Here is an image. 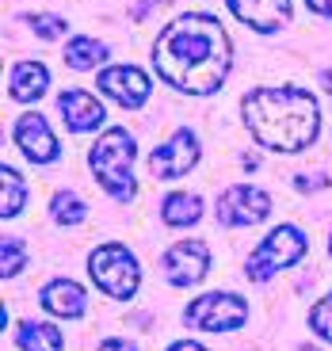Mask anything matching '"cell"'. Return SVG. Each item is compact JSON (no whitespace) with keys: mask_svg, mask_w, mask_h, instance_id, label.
<instances>
[{"mask_svg":"<svg viewBox=\"0 0 332 351\" xmlns=\"http://www.w3.org/2000/svg\"><path fill=\"white\" fill-rule=\"evenodd\" d=\"M153 65L165 84L187 96H210L229 73V38L214 16L187 12L161 31L153 46Z\"/></svg>","mask_w":332,"mask_h":351,"instance_id":"1","label":"cell"},{"mask_svg":"<svg viewBox=\"0 0 332 351\" xmlns=\"http://www.w3.org/2000/svg\"><path fill=\"white\" fill-rule=\"evenodd\" d=\"M245 123H248V134L260 141L263 149L298 153L306 145H313L317 130H321V114H317V99L306 88L279 84V88L248 92Z\"/></svg>","mask_w":332,"mask_h":351,"instance_id":"2","label":"cell"},{"mask_svg":"<svg viewBox=\"0 0 332 351\" xmlns=\"http://www.w3.org/2000/svg\"><path fill=\"white\" fill-rule=\"evenodd\" d=\"M134 138L126 130H107L104 138L92 145V153H88V165H92V172H96V180L104 184V191L111 195V199L119 202H130L134 195H138V187H134V176H130V165H134Z\"/></svg>","mask_w":332,"mask_h":351,"instance_id":"3","label":"cell"},{"mask_svg":"<svg viewBox=\"0 0 332 351\" xmlns=\"http://www.w3.org/2000/svg\"><path fill=\"white\" fill-rule=\"evenodd\" d=\"M306 248H309V241L302 237V229H294V226H275L268 237L260 241V248L248 256L245 275H248L252 282H268L275 271H283V267H290V263L302 260V256H306Z\"/></svg>","mask_w":332,"mask_h":351,"instance_id":"4","label":"cell"},{"mask_svg":"<svg viewBox=\"0 0 332 351\" xmlns=\"http://www.w3.org/2000/svg\"><path fill=\"white\" fill-rule=\"evenodd\" d=\"M88 275L96 279V287L107 298H134L138 290V260L134 252H126L123 245H99L88 256Z\"/></svg>","mask_w":332,"mask_h":351,"instance_id":"5","label":"cell"},{"mask_svg":"<svg viewBox=\"0 0 332 351\" xmlns=\"http://www.w3.org/2000/svg\"><path fill=\"white\" fill-rule=\"evenodd\" d=\"M187 325L191 328H202V332H233L248 321V306L245 298H237V294H202L187 306Z\"/></svg>","mask_w":332,"mask_h":351,"instance_id":"6","label":"cell"},{"mask_svg":"<svg viewBox=\"0 0 332 351\" xmlns=\"http://www.w3.org/2000/svg\"><path fill=\"white\" fill-rule=\"evenodd\" d=\"M195 165H199V138H195L191 130H176L172 138H168L161 149H153V157H149V172L157 176V180H180V176H187Z\"/></svg>","mask_w":332,"mask_h":351,"instance_id":"7","label":"cell"},{"mask_svg":"<svg viewBox=\"0 0 332 351\" xmlns=\"http://www.w3.org/2000/svg\"><path fill=\"white\" fill-rule=\"evenodd\" d=\"M271 214V199L268 191L260 187H248V184H237L229 191H222L218 199V221L222 226H256Z\"/></svg>","mask_w":332,"mask_h":351,"instance_id":"8","label":"cell"},{"mask_svg":"<svg viewBox=\"0 0 332 351\" xmlns=\"http://www.w3.org/2000/svg\"><path fill=\"white\" fill-rule=\"evenodd\" d=\"M210 267V252L202 241H180L165 252V275L172 287H195Z\"/></svg>","mask_w":332,"mask_h":351,"instance_id":"9","label":"cell"},{"mask_svg":"<svg viewBox=\"0 0 332 351\" xmlns=\"http://www.w3.org/2000/svg\"><path fill=\"white\" fill-rule=\"evenodd\" d=\"M99 88H104L111 99H119L123 107L138 111L141 104L149 99V77L134 65H111V69L99 73Z\"/></svg>","mask_w":332,"mask_h":351,"instance_id":"10","label":"cell"},{"mask_svg":"<svg viewBox=\"0 0 332 351\" xmlns=\"http://www.w3.org/2000/svg\"><path fill=\"white\" fill-rule=\"evenodd\" d=\"M16 145L23 149V157L35 160V165H50V160H58V153H62V145H58V138L50 134L43 114H23V119H19L16 123Z\"/></svg>","mask_w":332,"mask_h":351,"instance_id":"11","label":"cell"},{"mask_svg":"<svg viewBox=\"0 0 332 351\" xmlns=\"http://www.w3.org/2000/svg\"><path fill=\"white\" fill-rule=\"evenodd\" d=\"M229 12L252 31H279L283 23H290V0H226Z\"/></svg>","mask_w":332,"mask_h":351,"instance_id":"12","label":"cell"},{"mask_svg":"<svg viewBox=\"0 0 332 351\" xmlns=\"http://www.w3.org/2000/svg\"><path fill=\"white\" fill-rule=\"evenodd\" d=\"M58 111H62L65 126H69L73 134H88V130H96V126L104 123V104H99L96 96H88L84 88H69V92H62Z\"/></svg>","mask_w":332,"mask_h":351,"instance_id":"13","label":"cell"},{"mask_svg":"<svg viewBox=\"0 0 332 351\" xmlns=\"http://www.w3.org/2000/svg\"><path fill=\"white\" fill-rule=\"evenodd\" d=\"M43 309L54 317H69L73 321V317H80L88 309V298L73 279H54L50 287H43Z\"/></svg>","mask_w":332,"mask_h":351,"instance_id":"14","label":"cell"},{"mask_svg":"<svg viewBox=\"0 0 332 351\" xmlns=\"http://www.w3.org/2000/svg\"><path fill=\"white\" fill-rule=\"evenodd\" d=\"M46 84H50V73H46V65H38V62H19L16 69H12L8 96L19 99V104H31V99L46 96Z\"/></svg>","mask_w":332,"mask_h":351,"instance_id":"15","label":"cell"},{"mask_svg":"<svg viewBox=\"0 0 332 351\" xmlns=\"http://www.w3.org/2000/svg\"><path fill=\"white\" fill-rule=\"evenodd\" d=\"M16 343H19V351H62L65 336H62V328L43 325V321H23L16 328Z\"/></svg>","mask_w":332,"mask_h":351,"instance_id":"16","label":"cell"},{"mask_svg":"<svg viewBox=\"0 0 332 351\" xmlns=\"http://www.w3.org/2000/svg\"><path fill=\"white\" fill-rule=\"evenodd\" d=\"M161 218L168 221V226H195V221L202 218V202L199 195H168L165 206H161Z\"/></svg>","mask_w":332,"mask_h":351,"instance_id":"17","label":"cell"},{"mask_svg":"<svg viewBox=\"0 0 332 351\" xmlns=\"http://www.w3.org/2000/svg\"><path fill=\"white\" fill-rule=\"evenodd\" d=\"M104 58H107V46L96 43V38H73V43L65 46V65H69V69H80V73L96 69Z\"/></svg>","mask_w":332,"mask_h":351,"instance_id":"18","label":"cell"},{"mask_svg":"<svg viewBox=\"0 0 332 351\" xmlns=\"http://www.w3.org/2000/svg\"><path fill=\"white\" fill-rule=\"evenodd\" d=\"M0 187H4V195H0V214H4V218H16V214L23 210V199H27L23 176H19L16 168H0Z\"/></svg>","mask_w":332,"mask_h":351,"instance_id":"19","label":"cell"},{"mask_svg":"<svg viewBox=\"0 0 332 351\" xmlns=\"http://www.w3.org/2000/svg\"><path fill=\"white\" fill-rule=\"evenodd\" d=\"M84 218H88V206L73 191L54 195V221H58V226H80Z\"/></svg>","mask_w":332,"mask_h":351,"instance_id":"20","label":"cell"},{"mask_svg":"<svg viewBox=\"0 0 332 351\" xmlns=\"http://www.w3.org/2000/svg\"><path fill=\"white\" fill-rule=\"evenodd\" d=\"M23 267H27V245L19 237H4L0 241V275L12 279V275H19Z\"/></svg>","mask_w":332,"mask_h":351,"instance_id":"21","label":"cell"},{"mask_svg":"<svg viewBox=\"0 0 332 351\" xmlns=\"http://www.w3.org/2000/svg\"><path fill=\"white\" fill-rule=\"evenodd\" d=\"M309 325H313V332L321 336V340L332 343V294L313 306V313H309Z\"/></svg>","mask_w":332,"mask_h":351,"instance_id":"22","label":"cell"},{"mask_svg":"<svg viewBox=\"0 0 332 351\" xmlns=\"http://www.w3.org/2000/svg\"><path fill=\"white\" fill-rule=\"evenodd\" d=\"M27 23H31V31H35V35H43V38H62V35H65V27H69L62 16H46V12L31 16Z\"/></svg>","mask_w":332,"mask_h":351,"instance_id":"23","label":"cell"},{"mask_svg":"<svg viewBox=\"0 0 332 351\" xmlns=\"http://www.w3.org/2000/svg\"><path fill=\"white\" fill-rule=\"evenodd\" d=\"M161 4H168V0H138V8H134V19L149 16V12H153V8H161Z\"/></svg>","mask_w":332,"mask_h":351,"instance_id":"24","label":"cell"},{"mask_svg":"<svg viewBox=\"0 0 332 351\" xmlns=\"http://www.w3.org/2000/svg\"><path fill=\"white\" fill-rule=\"evenodd\" d=\"M99 351H138V348L126 343V340H104V343H99Z\"/></svg>","mask_w":332,"mask_h":351,"instance_id":"25","label":"cell"},{"mask_svg":"<svg viewBox=\"0 0 332 351\" xmlns=\"http://www.w3.org/2000/svg\"><path fill=\"white\" fill-rule=\"evenodd\" d=\"M309 12H317V16H332V0H306Z\"/></svg>","mask_w":332,"mask_h":351,"instance_id":"26","label":"cell"},{"mask_svg":"<svg viewBox=\"0 0 332 351\" xmlns=\"http://www.w3.org/2000/svg\"><path fill=\"white\" fill-rule=\"evenodd\" d=\"M168 351H206L202 343H195V340H180V343H172Z\"/></svg>","mask_w":332,"mask_h":351,"instance_id":"27","label":"cell"},{"mask_svg":"<svg viewBox=\"0 0 332 351\" xmlns=\"http://www.w3.org/2000/svg\"><path fill=\"white\" fill-rule=\"evenodd\" d=\"M329 252H332V241H329Z\"/></svg>","mask_w":332,"mask_h":351,"instance_id":"28","label":"cell"}]
</instances>
